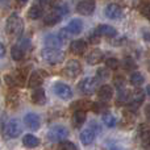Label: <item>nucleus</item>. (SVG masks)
<instances>
[{
  "mask_svg": "<svg viewBox=\"0 0 150 150\" xmlns=\"http://www.w3.org/2000/svg\"><path fill=\"white\" fill-rule=\"evenodd\" d=\"M115 86H116L119 90H121V88H124V84H125V79L124 76H121V75H117V76H115V80H113Z\"/></svg>",
  "mask_w": 150,
  "mask_h": 150,
  "instance_id": "nucleus-35",
  "label": "nucleus"
},
{
  "mask_svg": "<svg viewBox=\"0 0 150 150\" xmlns=\"http://www.w3.org/2000/svg\"><path fill=\"white\" fill-rule=\"evenodd\" d=\"M99 86V79L96 76L93 78H84L83 80H80V83L78 84V88L82 93L84 95H92L96 91Z\"/></svg>",
  "mask_w": 150,
  "mask_h": 150,
  "instance_id": "nucleus-3",
  "label": "nucleus"
},
{
  "mask_svg": "<svg viewBox=\"0 0 150 150\" xmlns=\"http://www.w3.org/2000/svg\"><path fill=\"white\" fill-rule=\"evenodd\" d=\"M140 12L144 17L150 20V1H144L140 7Z\"/></svg>",
  "mask_w": 150,
  "mask_h": 150,
  "instance_id": "nucleus-31",
  "label": "nucleus"
},
{
  "mask_svg": "<svg viewBox=\"0 0 150 150\" xmlns=\"http://www.w3.org/2000/svg\"><path fill=\"white\" fill-rule=\"evenodd\" d=\"M23 144H24V146H26V148L34 149L40 145V140L33 134H25L23 138Z\"/></svg>",
  "mask_w": 150,
  "mask_h": 150,
  "instance_id": "nucleus-22",
  "label": "nucleus"
},
{
  "mask_svg": "<svg viewBox=\"0 0 150 150\" xmlns=\"http://www.w3.org/2000/svg\"><path fill=\"white\" fill-rule=\"evenodd\" d=\"M99 38H100V36H99V34L96 33V30L93 32L92 34H90V41L92 42V44H98V42L100 41V40H99Z\"/></svg>",
  "mask_w": 150,
  "mask_h": 150,
  "instance_id": "nucleus-38",
  "label": "nucleus"
},
{
  "mask_svg": "<svg viewBox=\"0 0 150 150\" xmlns=\"http://www.w3.org/2000/svg\"><path fill=\"white\" fill-rule=\"evenodd\" d=\"M17 1H18V3H21V4H25V3L28 1V0H17Z\"/></svg>",
  "mask_w": 150,
  "mask_h": 150,
  "instance_id": "nucleus-43",
  "label": "nucleus"
},
{
  "mask_svg": "<svg viewBox=\"0 0 150 150\" xmlns=\"http://www.w3.org/2000/svg\"><path fill=\"white\" fill-rule=\"evenodd\" d=\"M130 84L134 86V87H140V86L144 84V82H145V78H144V75L141 73H138V71H134V73H132L130 75Z\"/></svg>",
  "mask_w": 150,
  "mask_h": 150,
  "instance_id": "nucleus-25",
  "label": "nucleus"
},
{
  "mask_svg": "<svg viewBox=\"0 0 150 150\" xmlns=\"http://www.w3.org/2000/svg\"><path fill=\"white\" fill-rule=\"evenodd\" d=\"M23 132V127H21V122L17 119H12L7 122V127H5V133H7L8 137L11 138H16L21 134Z\"/></svg>",
  "mask_w": 150,
  "mask_h": 150,
  "instance_id": "nucleus-6",
  "label": "nucleus"
},
{
  "mask_svg": "<svg viewBox=\"0 0 150 150\" xmlns=\"http://www.w3.org/2000/svg\"><path fill=\"white\" fill-rule=\"evenodd\" d=\"M67 136H69V130L63 125H54L47 132V138L50 141H53V142H62Z\"/></svg>",
  "mask_w": 150,
  "mask_h": 150,
  "instance_id": "nucleus-4",
  "label": "nucleus"
},
{
  "mask_svg": "<svg viewBox=\"0 0 150 150\" xmlns=\"http://www.w3.org/2000/svg\"><path fill=\"white\" fill-rule=\"evenodd\" d=\"M8 4H9V0H0V5H3V7H5Z\"/></svg>",
  "mask_w": 150,
  "mask_h": 150,
  "instance_id": "nucleus-41",
  "label": "nucleus"
},
{
  "mask_svg": "<svg viewBox=\"0 0 150 150\" xmlns=\"http://www.w3.org/2000/svg\"><path fill=\"white\" fill-rule=\"evenodd\" d=\"M104 13H105V16L108 18H111V20H117V18H120L122 16V9H121V7H120L119 4L112 3V4L107 5Z\"/></svg>",
  "mask_w": 150,
  "mask_h": 150,
  "instance_id": "nucleus-11",
  "label": "nucleus"
},
{
  "mask_svg": "<svg viewBox=\"0 0 150 150\" xmlns=\"http://www.w3.org/2000/svg\"><path fill=\"white\" fill-rule=\"evenodd\" d=\"M70 49H71V52H73L74 54L82 55L83 53L86 52V49H87V44H86L83 40H76V41H73V42H71Z\"/></svg>",
  "mask_w": 150,
  "mask_h": 150,
  "instance_id": "nucleus-18",
  "label": "nucleus"
},
{
  "mask_svg": "<svg viewBox=\"0 0 150 150\" xmlns=\"http://www.w3.org/2000/svg\"><path fill=\"white\" fill-rule=\"evenodd\" d=\"M63 16H61L58 12H55V11H52V12L49 13V15L45 17V24L46 25H55V24H58L61 20H62Z\"/></svg>",
  "mask_w": 150,
  "mask_h": 150,
  "instance_id": "nucleus-23",
  "label": "nucleus"
},
{
  "mask_svg": "<svg viewBox=\"0 0 150 150\" xmlns=\"http://www.w3.org/2000/svg\"><path fill=\"white\" fill-rule=\"evenodd\" d=\"M44 83V75L41 71H36L30 75V78L28 79V86L30 88H40V86Z\"/></svg>",
  "mask_w": 150,
  "mask_h": 150,
  "instance_id": "nucleus-17",
  "label": "nucleus"
},
{
  "mask_svg": "<svg viewBox=\"0 0 150 150\" xmlns=\"http://www.w3.org/2000/svg\"><path fill=\"white\" fill-rule=\"evenodd\" d=\"M95 30L100 37L101 36H104V37H115L117 34L116 29H115L113 26H111V25H107V24H101V25H99Z\"/></svg>",
  "mask_w": 150,
  "mask_h": 150,
  "instance_id": "nucleus-14",
  "label": "nucleus"
},
{
  "mask_svg": "<svg viewBox=\"0 0 150 150\" xmlns=\"http://www.w3.org/2000/svg\"><path fill=\"white\" fill-rule=\"evenodd\" d=\"M53 91H54V93L58 98L65 99V100H67V99H70L73 96V90L70 88V86H67L66 83H62V82L54 83Z\"/></svg>",
  "mask_w": 150,
  "mask_h": 150,
  "instance_id": "nucleus-5",
  "label": "nucleus"
},
{
  "mask_svg": "<svg viewBox=\"0 0 150 150\" xmlns=\"http://www.w3.org/2000/svg\"><path fill=\"white\" fill-rule=\"evenodd\" d=\"M130 93L129 91L127 90V88H121V90L119 91V95H117V104H128L130 100Z\"/></svg>",
  "mask_w": 150,
  "mask_h": 150,
  "instance_id": "nucleus-24",
  "label": "nucleus"
},
{
  "mask_svg": "<svg viewBox=\"0 0 150 150\" xmlns=\"http://www.w3.org/2000/svg\"><path fill=\"white\" fill-rule=\"evenodd\" d=\"M145 116H146V119H148V121H150V104H148V105L145 107Z\"/></svg>",
  "mask_w": 150,
  "mask_h": 150,
  "instance_id": "nucleus-39",
  "label": "nucleus"
},
{
  "mask_svg": "<svg viewBox=\"0 0 150 150\" xmlns=\"http://www.w3.org/2000/svg\"><path fill=\"white\" fill-rule=\"evenodd\" d=\"M138 134L144 140H149L150 138V125L149 124H141L138 127Z\"/></svg>",
  "mask_w": 150,
  "mask_h": 150,
  "instance_id": "nucleus-27",
  "label": "nucleus"
},
{
  "mask_svg": "<svg viewBox=\"0 0 150 150\" xmlns=\"http://www.w3.org/2000/svg\"><path fill=\"white\" fill-rule=\"evenodd\" d=\"M92 107V103L87 100H79L73 105V108H75V111H86V109L91 108Z\"/></svg>",
  "mask_w": 150,
  "mask_h": 150,
  "instance_id": "nucleus-29",
  "label": "nucleus"
},
{
  "mask_svg": "<svg viewBox=\"0 0 150 150\" xmlns=\"http://www.w3.org/2000/svg\"><path fill=\"white\" fill-rule=\"evenodd\" d=\"M111 150H120V149H117V148H113V149H111Z\"/></svg>",
  "mask_w": 150,
  "mask_h": 150,
  "instance_id": "nucleus-44",
  "label": "nucleus"
},
{
  "mask_svg": "<svg viewBox=\"0 0 150 150\" xmlns=\"http://www.w3.org/2000/svg\"><path fill=\"white\" fill-rule=\"evenodd\" d=\"M112 96H113V90H112L111 86L104 84V86H101V87H99V90H98V98L100 99L101 101H104V103H105V101L111 100Z\"/></svg>",
  "mask_w": 150,
  "mask_h": 150,
  "instance_id": "nucleus-13",
  "label": "nucleus"
},
{
  "mask_svg": "<svg viewBox=\"0 0 150 150\" xmlns=\"http://www.w3.org/2000/svg\"><path fill=\"white\" fill-rule=\"evenodd\" d=\"M57 150H78L76 146H75L74 142H70V141H63V142L59 144Z\"/></svg>",
  "mask_w": 150,
  "mask_h": 150,
  "instance_id": "nucleus-33",
  "label": "nucleus"
},
{
  "mask_svg": "<svg viewBox=\"0 0 150 150\" xmlns=\"http://www.w3.org/2000/svg\"><path fill=\"white\" fill-rule=\"evenodd\" d=\"M24 30V21L17 13H12L7 18L5 23V32L12 37H20Z\"/></svg>",
  "mask_w": 150,
  "mask_h": 150,
  "instance_id": "nucleus-1",
  "label": "nucleus"
},
{
  "mask_svg": "<svg viewBox=\"0 0 150 150\" xmlns=\"http://www.w3.org/2000/svg\"><path fill=\"white\" fill-rule=\"evenodd\" d=\"M66 30H67L70 34H74V36H76V34H79L80 32L83 30V23L79 20V18H74V20H71L70 23L67 24V26H66Z\"/></svg>",
  "mask_w": 150,
  "mask_h": 150,
  "instance_id": "nucleus-16",
  "label": "nucleus"
},
{
  "mask_svg": "<svg viewBox=\"0 0 150 150\" xmlns=\"http://www.w3.org/2000/svg\"><path fill=\"white\" fill-rule=\"evenodd\" d=\"M109 76V71L107 70V69H99L98 70V74H96V78H98L99 80H103V79H107V78Z\"/></svg>",
  "mask_w": 150,
  "mask_h": 150,
  "instance_id": "nucleus-36",
  "label": "nucleus"
},
{
  "mask_svg": "<svg viewBox=\"0 0 150 150\" xmlns=\"http://www.w3.org/2000/svg\"><path fill=\"white\" fill-rule=\"evenodd\" d=\"M11 55L15 61H23L24 57H25V53H24V49L21 46L13 45L12 49H11Z\"/></svg>",
  "mask_w": 150,
  "mask_h": 150,
  "instance_id": "nucleus-26",
  "label": "nucleus"
},
{
  "mask_svg": "<svg viewBox=\"0 0 150 150\" xmlns=\"http://www.w3.org/2000/svg\"><path fill=\"white\" fill-rule=\"evenodd\" d=\"M103 122H104V125H105V127L113 128V127H116L117 120H116V117H115L113 115L105 113V115H103Z\"/></svg>",
  "mask_w": 150,
  "mask_h": 150,
  "instance_id": "nucleus-28",
  "label": "nucleus"
},
{
  "mask_svg": "<svg viewBox=\"0 0 150 150\" xmlns=\"http://www.w3.org/2000/svg\"><path fill=\"white\" fill-rule=\"evenodd\" d=\"M145 91H146V93H148V95L150 96V84L146 86V90H145Z\"/></svg>",
  "mask_w": 150,
  "mask_h": 150,
  "instance_id": "nucleus-42",
  "label": "nucleus"
},
{
  "mask_svg": "<svg viewBox=\"0 0 150 150\" xmlns=\"http://www.w3.org/2000/svg\"><path fill=\"white\" fill-rule=\"evenodd\" d=\"M95 137H96V132L92 129V128H87L84 129L82 133H80V141L84 146H88L95 141Z\"/></svg>",
  "mask_w": 150,
  "mask_h": 150,
  "instance_id": "nucleus-12",
  "label": "nucleus"
},
{
  "mask_svg": "<svg viewBox=\"0 0 150 150\" xmlns=\"http://www.w3.org/2000/svg\"><path fill=\"white\" fill-rule=\"evenodd\" d=\"M41 55L45 62L49 65H58L65 59V52L61 49H54V47H44Z\"/></svg>",
  "mask_w": 150,
  "mask_h": 150,
  "instance_id": "nucleus-2",
  "label": "nucleus"
},
{
  "mask_svg": "<svg viewBox=\"0 0 150 150\" xmlns=\"http://www.w3.org/2000/svg\"><path fill=\"white\" fill-rule=\"evenodd\" d=\"M148 142H149V145H150V138H149V140H148Z\"/></svg>",
  "mask_w": 150,
  "mask_h": 150,
  "instance_id": "nucleus-45",
  "label": "nucleus"
},
{
  "mask_svg": "<svg viewBox=\"0 0 150 150\" xmlns=\"http://www.w3.org/2000/svg\"><path fill=\"white\" fill-rule=\"evenodd\" d=\"M144 99H145V92L142 90H136L130 93V100L128 103L130 111H137V108L142 104Z\"/></svg>",
  "mask_w": 150,
  "mask_h": 150,
  "instance_id": "nucleus-8",
  "label": "nucleus"
},
{
  "mask_svg": "<svg viewBox=\"0 0 150 150\" xmlns=\"http://www.w3.org/2000/svg\"><path fill=\"white\" fill-rule=\"evenodd\" d=\"M63 71H65V74L67 75L69 78H76L78 75L80 74V71H82V66H80V63L78 62V61L71 59V61H69L67 65L65 66Z\"/></svg>",
  "mask_w": 150,
  "mask_h": 150,
  "instance_id": "nucleus-10",
  "label": "nucleus"
},
{
  "mask_svg": "<svg viewBox=\"0 0 150 150\" xmlns=\"http://www.w3.org/2000/svg\"><path fill=\"white\" fill-rule=\"evenodd\" d=\"M28 16L30 20H38V18H41L42 16H44V8H42V5L34 4L33 7L29 9Z\"/></svg>",
  "mask_w": 150,
  "mask_h": 150,
  "instance_id": "nucleus-21",
  "label": "nucleus"
},
{
  "mask_svg": "<svg viewBox=\"0 0 150 150\" xmlns=\"http://www.w3.org/2000/svg\"><path fill=\"white\" fill-rule=\"evenodd\" d=\"M103 57L104 55H103V53H101L100 50H92L90 54H87L86 61H87L88 65H98L99 62H101Z\"/></svg>",
  "mask_w": 150,
  "mask_h": 150,
  "instance_id": "nucleus-19",
  "label": "nucleus"
},
{
  "mask_svg": "<svg viewBox=\"0 0 150 150\" xmlns=\"http://www.w3.org/2000/svg\"><path fill=\"white\" fill-rule=\"evenodd\" d=\"M122 66L127 71H132V70H136L137 69V65H136L134 59L130 57H125L124 58V62H122Z\"/></svg>",
  "mask_w": 150,
  "mask_h": 150,
  "instance_id": "nucleus-30",
  "label": "nucleus"
},
{
  "mask_svg": "<svg viewBox=\"0 0 150 150\" xmlns=\"http://www.w3.org/2000/svg\"><path fill=\"white\" fill-rule=\"evenodd\" d=\"M86 111H75L73 115V125L75 128H80L86 121Z\"/></svg>",
  "mask_w": 150,
  "mask_h": 150,
  "instance_id": "nucleus-20",
  "label": "nucleus"
},
{
  "mask_svg": "<svg viewBox=\"0 0 150 150\" xmlns=\"http://www.w3.org/2000/svg\"><path fill=\"white\" fill-rule=\"evenodd\" d=\"M91 109H92L93 112H96V113H101L103 111H105L107 109V105H105L104 101H96V103H92Z\"/></svg>",
  "mask_w": 150,
  "mask_h": 150,
  "instance_id": "nucleus-32",
  "label": "nucleus"
},
{
  "mask_svg": "<svg viewBox=\"0 0 150 150\" xmlns=\"http://www.w3.org/2000/svg\"><path fill=\"white\" fill-rule=\"evenodd\" d=\"M32 101L37 105H44L46 103V93L44 88H36L32 93Z\"/></svg>",
  "mask_w": 150,
  "mask_h": 150,
  "instance_id": "nucleus-15",
  "label": "nucleus"
},
{
  "mask_svg": "<svg viewBox=\"0 0 150 150\" xmlns=\"http://www.w3.org/2000/svg\"><path fill=\"white\" fill-rule=\"evenodd\" d=\"M4 82H5V84L9 86V87H15V86H17L16 79L12 76V75H5V76H4Z\"/></svg>",
  "mask_w": 150,
  "mask_h": 150,
  "instance_id": "nucleus-37",
  "label": "nucleus"
},
{
  "mask_svg": "<svg viewBox=\"0 0 150 150\" xmlns=\"http://www.w3.org/2000/svg\"><path fill=\"white\" fill-rule=\"evenodd\" d=\"M96 4L93 0H80L76 4V12L83 16H90L95 12Z\"/></svg>",
  "mask_w": 150,
  "mask_h": 150,
  "instance_id": "nucleus-7",
  "label": "nucleus"
},
{
  "mask_svg": "<svg viewBox=\"0 0 150 150\" xmlns=\"http://www.w3.org/2000/svg\"><path fill=\"white\" fill-rule=\"evenodd\" d=\"M24 122L25 125L32 130H37L40 127H41V119L37 113H33V112H29L24 116Z\"/></svg>",
  "mask_w": 150,
  "mask_h": 150,
  "instance_id": "nucleus-9",
  "label": "nucleus"
},
{
  "mask_svg": "<svg viewBox=\"0 0 150 150\" xmlns=\"http://www.w3.org/2000/svg\"><path fill=\"white\" fill-rule=\"evenodd\" d=\"M105 65L108 69H112V70H116L119 67V59L115 57H111L108 59H105Z\"/></svg>",
  "mask_w": 150,
  "mask_h": 150,
  "instance_id": "nucleus-34",
  "label": "nucleus"
},
{
  "mask_svg": "<svg viewBox=\"0 0 150 150\" xmlns=\"http://www.w3.org/2000/svg\"><path fill=\"white\" fill-rule=\"evenodd\" d=\"M5 54V49H4V45L1 44V42H0V58L3 57V55Z\"/></svg>",
  "mask_w": 150,
  "mask_h": 150,
  "instance_id": "nucleus-40",
  "label": "nucleus"
}]
</instances>
